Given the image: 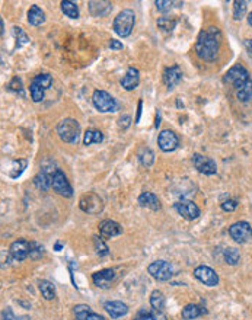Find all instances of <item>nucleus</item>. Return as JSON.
Masks as SVG:
<instances>
[{"label": "nucleus", "mask_w": 252, "mask_h": 320, "mask_svg": "<svg viewBox=\"0 0 252 320\" xmlns=\"http://www.w3.org/2000/svg\"><path fill=\"white\" fill-rule=\"evenodd\" d=\"M222 44V32L216 26H210L200 32L198 40L195 44V53L200 59L206 62H213L220 50Z\"/></svg>", "instance_id": "obj_1"}, {"label": "nucleus", "mask_w": 252, "mask_h": 320, "mask_svg": "<svg viewBox=\"0 0 252 320\" xmlns=\"http://www.w3.org/2000/svg\"><path fill=\"white\" fill-rule=\"evenodd\" d=\"M57 134H59L62 141L76 144L79 141V138H80V126H79V123L76 120L66 118V120L59 123Z\"/></svg>", "instance_id": "obj_2"}, {"label": "nucleus", "mask_w": 252, "mask_h": 320, "mask_svg": "<svg viewBox=\"0 0 252 320\" xmlns=\"http://www.w3.org/2000/svg\"><path fill=\"white\" fill-rule=\"evenodd\" d=\"M134 23H136V15L133 10L130 9H124L121 10L117 18L114 19V31L117 35L120 37H128L134 28Z\"/></svg>", "instance_id": "obj_3"}, {"label": "nucleus", "mask_w": 252, "mask_h": 320, "mask_svg": "<svg viewBox=\"0 0 252 320\" xmlns=\"http://www.w3.org/2000/svg\"><path fill=\"white\" fill-rule=\"evenodd\" d=\"M92 102L99 112H114L118 108L117 101L105 90H95L92 95Z\"/></svg>", "instance_id": "obj_4"}, {"label": "nucleus", "mask_w": 252, "mask_h": 320, "mask_svg": "<svg viewBox=\"0 0 252 320\" xmlns=\"http://www.w3.org/2000/svg\"><path fill=\"white\" fill-rule=\"evenodd\" d=\"M223 80H225V83H229L233 87H236V90H238L241 86L245 85L250 80V77H248L247 68L244 65H241V64H236V65H233L229 71L225 74Z\"/></svg>", "instance_id": "obj_5"}, {"label": "nucleus", "mask_w": 252, "mask_h": 320, "mask_svg": "<svg viewBox=\"0 0 252 320\" xmlns=\"http://www.w3.org/2000/svg\"><path fill=\"white\" fill-rule=\"evenodd\" d=\"M149 274L158 281H168L174 275L172 265L166 260H155L149 265L147 268Z\"/></svg>", "instance_id": "obj_6"}, {"label": "nucleus", "mask_w": 252, "mask_h": 320, "mask_svg": "<svg viewBox=\"0 0 252 320\" xmlns=\"http://www.w3.org/2000/svg\"><path fill=\"white\" fill-rule=\"evenodd\" d=\"M51 188L54 190V192H57L62 196H66V198L73 196V188H71L70 182L67 181L66 175L62 171H59V169L54 172V175H53Z\"/></svg>", "instance_id": "obj_7"}, {"label": "nucleus", "mask_w": 252, "mask_h": 320, "mask_svg": "<svg viewBox=\"0 0 252 320\" xmlns=\"http://www.w3.org/2000/svg\"><path fill=\"white\" fill-rule=\"evenodd\" d=\"M230 237L238 243H245L252 237V227L247 221H238L229 227Z\"/></svg>", "instance_id": "obj_8"}, {"label": "nucleus", "mask_w": 252, "mask_h": 320, "mask_svg": "<svg viewBox=\"0 0 252 320\" xmlns=\"http://www.w3.org/2000/svg\"><path fill=\"white\" fill-rule=\"evenodd\" d=\"M174 208L183 218L188 221H192L200 217V208L197 207V204H194L192 201H188V199H181V201L175 202Z\"/></svg>", "instance_id": "obj_9"}, {"label": "nucleus", "mask_w": 252, "mask_h": 320, "mask_svg": "<svg viewBox=\"0 0 252 320\" xmlns=\"http://www.w3.org/2000/svg\"><path fill=\"white\" fill-rule=\"evenodd\" d=\"M192 165L197 171L200 173H204V175H214L217 172V165L213 159L206 157L203 154H198L195 153L192 156Z\"/></svg>", "instance_id": "obj_10"}, {"label": "nucleus", "mask_w": 252, "mask_h": 320, "mask_svg": "<svg viewBox=\"0 0 252 320\" xmlns=\"http://www.w3.org/2000/svg\"><path fill=\"white\" fill-rule=\"evenodd\" d=\"M194 277L208 287H216L219 284V275L216 274V271H213L211 268L204 266V265L197 266L194 269Z\"/></svg>", "instance_id": "obj_11"}, {"label": "nucleus", "mask_w": 252, "mask_h": 320, "mask_svg": "<svg viewBox=\"0 0 252 320\" xmlns=\"http://www.w3.org/2000/svg\"><path fill=\"white\" fill-rule=\"evenodd\" d=\"M178 144H180V141H178V137L172 132V131H169V129H163L161 134H159V137H158V146H159V149L162 151H174V150L178 147Z\"/></svg>", "instance_id": "obj_12"}, {"label": "nucleus", "mask_w": 252, "mask_h": 320, "mask_svg": "<svg viewBox=\"0 0 252 320\" xmlns=\"http://www.w3.org/2000/svg\"><path fill=\"white\" fill-rule=\"evenodd\" d=\"M31 251V243H28L23 239H18L10 245V255L13 256V259L16 260H23L29 255Z\"/></svg>", "instance_id": "obj_13"}, {"label": "nucleus", "mask_w": 252, "mask_h": 320, "mask_svg": "<svg viewBox=\"0 0 252 320\" xmlns=\"http://www.w3.org/2000/svg\"><path fill=\"white\" fill-rule=\"evenodd\" d=\"M181 77H183V73L178 65H171L163 71V83L168 86V89H174L181 82Z\"/></svg>", "instance_id": "obj_14"}, {"label": "nucleus", "mask_w": 252, "mask_h": 320, "mask_svg": "<svg viewBox=\"0 0 252 320\" xmlns=\"http://www.w3.org/2000/svg\"><path fill=\"white\" fill-rule=\"evenodd\" d=\"M113 10V4L111 1H105V0H96V1H89V13L93 18H102L110 15V12Z\"/></svg>", "instance_id": "obj_15"}, {"label": "nucleus", "mask_w": 252, "mask_h": 320, "mask_svg": "<svg viewBox=\"0 0 252 320\" xmlns=\"http://www.w3.org/2000/svg\"><path fill=\"white\" fill-rule=\"evenodd\" d=\"M115 272L114 269H102L99 272H95L92 275V281L96 287L99 288H108L111 285V282L114 281Z\"/></svg>", "instance_id": "obj_16"}, {"label": "nucleus", "mask_w": 252, "mask_h": 320, "mask_svg": "<svg viewBox=\"0 0 252 320\" xmlns=\"http://www.w3.org/2000/svg\"><path fill=\"white\" fill-rule=\"evenodd\" d=\"M105 310L107 313L113 318V319H118V318H123L128 313V306L123 301H107L105 303Z\"/></svg>", "instance_id": "obj_17"}, {"label": "nucleus", "mask_w": 252, "mask_h": 320, "mask_svg": "<svg viewBox=\"0 0 252 320\" xmlns=\"http://www.w3.org/2000/svg\"><path fill=\"white\" fill-rule=\"evenodd\" d=\"M123 229L118 223H115L113 220H104L99 223V233H101V237H114V236L121 235Z\"/></svg>", "instance_id": "obj_18"}, {"label": "nucleus", "mask_w": 252, "mask_h": 320, "mask_svg": "<svg viewBox=\"0 0 252 320\" xmlns=\"http://www.w3.org/2000/svg\"><path fill=\"white\" fill-rule=\"evenodd\" d=\"M56 171H57V169H56ZM56 171H51V169H48V168H43L41 171L38 172L37 176L34 178V184L37 185V188H40V190H43V191L48 190V188L51 187L53 175H54V172Z\"/></svg>", "instance_id": "obj_19"}, {"label": "nucleus", "mask_w": 252, "mask_h": 320, "mask_svg": "<svg viewBox=\"0 0 252 320\" xmlns=\"http://www.w3.org/2000/svg\"><path fill=\"white\" fill-rule=\"evenodd\" d=\"M138 82H140V74H138L137 68L131 67L127 70V73L123 76L121 79V86L126 89V90H134L136 87L138 86Z\"/></svg>", "instance_id": "obj_20"}, {"label": "nucleus", "mask_w": 252, "mask_h": 320, "mask_svg": "<svg viewBox=\"0 0 252 320\" xmlns=\"http://www.w3.org/2000/svg\"><path fill=\"white\" fill-rule=\"evenodd\" d=\"M138 204L143 208H149V210H153V211H158L161 208V202H159L158 196L155 193H152V192H143L138 196Z\"/></svg>", "instance_id": "obj_21"}, {"label": "nucleus", "mask_w": 252, "mask_h": 320, "mask_svg": "<svg viewBox=\"0 0 252 320\" xmlns=\"http://www.w3.org/2000/svg\"><path fill=\"white\" fill-rule=\"evenodd\" d=\"M204 313H206V309L200 307L198 304H187L181 312V316L184 320H192L200 318Z\"/></svg>", "instance_id": "obj_22"}, {"label": "nucleus", "mask_w": 252, "mask_h": 320, "mask_svg": "<svg viewBox=\"0 0 252 320\" xmlns=\"http://www.w3.org/2000/svg\"><path fill=\"white\" fill-rule=\"evenodd\" d=\"M46 21V13L43 12L41 7H38L37 4L31 6V9L28 10V22L34 26H40L41 23Z\"/></svg>", "instance_id": "obj_23"}, {"label": "nucleus", "mask_w": 252, "mask_h": 320, "mask_svg": "<svg viewBox=\"0 0 252 320\" xmlns=\"http://www.w3.org/2000/svg\"><path fill=\"white\" fill-rule=\"evenodd\" d=\"M62 12L70 19H77L79 18V7H77V4L74 1H70V0L62 1Z\"/></svg>", "instance_id": "obj_24"}, {"label": "nucleus", "mask_w": 252, "mask_h": 320, "mask_svg": "<svg viewBox=\"0 0 252 320\" xmlns=\"http://www.w3.org/2000/svg\"><path fill=\"white\" fill-rule=\"evenodd\" d=\"M104 140V134L98 129H88L85 132V137H83V144L85 146H91V144H98V143H102Z\"/></svg>", "instance_id": "obj_25"}, {"label": "nucleus", "mask_w": 252, "mask_h": 320, "mask_svg": "<svg viewBox=\"0 0 252 320\" xmlns=\"http://www.w3.org/2000/svg\"><path fill=\"white\" fill-rule=\"evenodd\" d=\"M150 306L153 307V310H158V312H162L165 309V296L162 291L155 290L150 294Z\"/></svg>", "instance_id": "obj_26"}, {"label": "nucleus", "mask_w": 252, "mask_h": 320, "mask_svg": "<svg viewBox=\"0 0 252 320\" xmlns=\"http://www.w3.org/2000/svg\"><path fill=\"white\" fill-rule=\"evenodd\" d=\"M236 96L239 101L242 102H247L252 98V80L250 79L245 85H242L238 90H236Z\"/></svg>", "instance_id": "obj_27"}, {"label": "nucleus", "mask_w": 252, "mask_h": 320, "mask_svg": "<svg viewBox=\"0 0 252 320\" xmlns=\"http://www.w3.org/2000/svg\"><path fill=\"white\" fill-rule=\"evenodd\" d=\"M40 291L46 300H53L56 297V288L50 281H41L40 282Z\"/></svg>", "instance_id": "obj_28"}, {"label": "nucleus", "mask_w": 252, "mask_h": 320, "mask_svg": "<svg viewBox=\"0 0 252 320\" xmlns=\"http://www.w3.org/2000/svg\"><path fill=\"white\" fill-rule=\"evenodd\" d=\"M91 307L86 304H77L73 309V315H74V320H88V316L91 315Z\"/></svg>", "instance_id": "obj_29"}, {"label": "nucleus", "mask_w": 252, "mask_h": 320, "mask_svg": "<svg viewBox=\"0 0 252 320\" xmlns=\"http://www.w3.org/2000/svg\"><path fill=\"white\" fill-rule=\"evenodd\" d=\"M138 159H140V163L146 168H150L153 160H155V154L152 153V150L143 149L138 153Z\"/></svg>", "instance_id": "obj_30"}, {"label": "nucleus", "mask_w": 252, "mask_h": 320, "mask_svg": "<svg viewBox=\"0 0 252 320\" xmlns=\"http://www.w3.org/2000/svg\"><path fill=\"white\" fill-rule=\"evenodd\" d=\"M85 198L88 199V202H89V205L88 207H83L82 210L83 211H86V213H93V208H92V205H95L99 211L102 210V204H101V199H99V196H96L95 193H88V195H85Z\"/></svg>", "instance_id": "obj_31"}, {"label": "nucleus", "mask_w": 252, "mask_h": 320, "mask_svg": "<svg viewBox=\"0 0 252 320\" xmlns=\"http://www.w3.org/2000/svg\"><path fill=\"white\" fill-rule=\"evenodd\" d=\"M233 19L235 21H241L245 15V10H247V1H242V0H236L233 3Z\"/></svg>", "instance_id": "obj_32"}, {"label": "nucleus", "mask_w": 252, "mask_h": 320, "mask_svg": "<svg viewBox=\"0 0 252 320\" xmlns=\"http://www.w3.org/2000/svg\"><path fill=\"white\" fill-rule=\"evenodd\" d=\"M93 245H95V251L99 256H105L110 254V249L108 246L105 245V242L102 240V237L99 236H93Z\"/></svg>", "instance_id": "obj_33"}, {"label": "nucleus", "mask_w": 252, "mask_h": 320, "mask_svg": "<svg viewBox=\"0 0 252 320\" xmlns=\"http://www.w3.org/2000/svg\"><path fill=\"white\" fill-rule=\"evenodd\" d=\"M32 82H34V83H37V85L40 86V87H43L44 90L50 89V87H51V85H53V79H51V76H50V74H46V73L35 76Z\"/></svg>", "instance_id": "obj_34"}, {"label": "nucleus", "mask_w": 252, "mask_h": 320, "mask_svg": "<svg viewBox=\"0 0 252 320\" xmlns=\"http://www.w3.org/2000/svg\"><path fill=\"white\" fill-rule=\"evenodd\" d=\"M13 34H15V38H16V47H18V48H21V47H23V45H26V44L29 43V37L23 32L22 28L15 26V28H13Z\"/></svg>", "instance_id": "obj_35"}, {"label": "nucleus", "mask_w": 252, "mask_h": 320, "mask_svg": "<svg viewBox=\"0 0 252 320\" xmlns=\"http://www.w3.org/2000/svg\"><path fill=\"white\" fill-rule=\"evenodd\" d=\"M29 92H31V98H32L34 102H41L44 99V89L40 87V86L37 85V83H34V82L29 86Z\"/></svg>", "instance_id": "obj_36"}, {"label": "nucleus", "mask_w": 252, "mask_h": 320, "mask_svg": "<svg viewBox=\"0 0 252 320\" xmlns=\"http://www.w3.org/2000/svg\"><path fill=\"white\" fill-rule=\"evenodd\" d=\"M225 260H226V263H229V265H236L238 262H239V259H241V255H239V252L236 251V249H233V248H229V249H226L225 251Z\"/></svg>", "instance_id": "obj_37"}, {"label": "nucleus", "mask_w": 252, "mask_h": 320, "mask_svg": "<svg viewBox=\"0 0 252 320\" xmlns=\"http://www.w3.org/2000/svg\"><path fill=\"white\" fill-rule=\"evenodd\" d=\"M175 25H177V21L172 18H159L158 19V26L166 32H171L175 28Z\"/></svg>", "instance_id": "obj_38"}, {"label": "nucleus", "mask_w": 252, "mask_h": 320, "mask_svg": "<svg viewBox=\"0 0 252 320\" xmlns=\"http://www.w3.org/2000/svg\"><path fill=\"white\" fill-rule=\"evenodd\" d=\"M177 1H169V0H156L155 4H156V9L161 12V13H166L172 9V4H175Z\"/></svg>", "instance_id": "obj_39"}, {"label": "nucleus", "mask_w": 252, "mask_h": 320, "mask_svg": "<svg viewBox=\"0 0 252 320\" xmlns=\"http://www.w3.org/2000/svg\"><path fill=\"white\" fill-rule=\"evenodd\" d=\"M29 256L32 259H38L43 256V246H40L35 242H31V251H29Z\"/></svg>", "instance_id": "obj_40"}, {"label": "nucleus", "mask_w": 252, "mask_h": 320, "mask_svg": "<svg viewBox=\"0 0 252 320\" xmlns=\"http://www.w3.org/2000/svg\"><path fill=\"white\" fill-rule=\"evenodd\" d=\"M136 320H156L155 319V312H147V310H140Z\"/></svg>", "instance_id": "obj_41"}, {"label": "nucleus", "mask_w": 252, "mask_h": 320, "mask_svg": "<svg viewBox=\"0 0 252 320\" xmlns=\"http://www.w3.org/2000/svg\"><path fill=\"white\" fill-rule=\"evenodd\" d=\"M130 126H131V117L130 115H123L118 118V127L120 128L127 129Z\"/></svg>", "instance_id": "obj_42"}, {"label": "nucleus", "mask_w": 252, "mask_h": 320, "mask_svg": "<svg viewBox=\"0 0 252 320\" xmlns=\"http://www.w3.org/2000/svg\"><path fill=\"white\" fill-rule=\"evenodd\" d=\"M236 207H238V202H236L235 199H228V201H225V202L222 204V210H223V211H228V213L235 211Z\"/></svg>", "instance_id": "obj_43"}, {"label": "nucleus", "mask_w": 252, "mask_h": 320, "mask_svg": "<svg viewBox=\"0 0 252 320\" xmlns=\"http://www.w3.org/2000/svg\"><path fill=\"white\" fill-rule=\"evenodd\" d=\"M1 316H3V320H18L16 319V316L13 315V312H12L10 307H6V309L3 310Z\"/></svg>", "instance_id": "obj_44"}, {"label": "nucleus", "mask_w": 252, "mask_h": 320, "mask_svg": "<svg viewBox=\"0 0 252 320\" xmlns=\"http://www.w3.org/2000/svg\"><path fill=\"white\" fill-rule=\"evenodd\" d=\"M9 87H10L12 90H16V92L19 90V92H21V90H22V83H21V79L15 77V79H13V80L10 82V85H9Z\"/></svg>", "instance_id": "obj_45"}, {"label": "nucleus", "mask_w": 252, "mask_h": 320, "mask_svg": "<svg viewBox=\"0 0 252 320\" xmlns=\"http://www.w3.org/2000/svg\"><path fill=\"white\" fill-rule=\"evenodd\" d=\"M244 47H245V50L248 51V54H250V57L252 59V40L250 38H247V40H244Z\"/></svg>", "instance_id": "obj_46"}, {"label": "nucleus", "mask_w": 252, "mask_h": 320, "mask_svg": "<svg viewBox=\"0 0 252 320\" xmlns=\"http://www.w3.org/2000/svg\"><path fill=\"white\" fill-rule=\"evenodd\" d=\"M110 48H111V50H121V48H123V44L120 43V41H117V40H111V41H110Z\"/></svg>", "instance_id": "obj_47"}, {"label": "nucleus", "mask_w": 252, "mask_h": 320, "mask_svg": "<svg viewBox=\"0 0 252 320\" xmlns=\"http://www.w3.org/2000/svg\"><path fill=\"white\" fill-rule=\"evenodd\" d=\"M88 320H105L101 315H98V313H91L89 316H88Z\"/></svg>", "instance_id": "obj_48"}, {"label": "nucleus", "mask_w": 252, "mask_h": 320, "mask_svg": "<svg viewBox=\"0 0 252 320\" xmlns=\"http://www.w3.org/2000/svg\"><path fill=\"white\" fill-rule=\"evenodd\" d=\"M153 312H155V319L156 320H166V316L162 312H158V310H153Z\"/></svg>", "instance_id": "obj_49"}, {"label": "nucleus", "mask_w": 252, "mask_h": 320, "mask_svg": "<svg viewBox=\"0 0 252 320\" xmlns=\"http://www.w3.org/2000/svg\"><path fill=\"white\" fill-rule=\"evenodd\" d=\"M140 115H141V101L138 102V112H137V118H136V123H138V120H140Z\"/></svg>", "instance_id": "obj_50"}, {"label": "nucleus", "mask_w": 252, "mask_h": 320, "mask_svg": "<svg viewBox=\"0 0 252 320\" xmlns=\"http://www.w3.org/2000/svg\"><path fill=\"white\" fill-rule=\"evenodd\" d=\"M62 248H63V245H62V243H59V242H57V243L54 245V251H57V252H59V251H60Z\"/></svg>", "instance_id": "obj_51"}, {"label": "nucleus", "mask_w": 252, "mask_h": 320, "mask_svg": "<svg viewBox=\"0 0 252 320\" xmlns=\"http://www.w3.org/2000/svg\"><path fill=\"white\" fill-rule=\"evenodd\" d=\"M0 25H1V35H4V22H3V19H0Z\"/></svg>", "instance_id": "obj_52"}, {"label": "nucleus", "mask_w": 252, "mask_h": 320, "mask_svg": "<svg viewBox=\"0 0 252 320\" xmlns=\"http://www.w3.org/2000/svg\"><path fill=\"white\" fill-rule=\"evenodd\" d=\"M248 23H250V25L252 26V12L250 13V16H248Z\"/></svg>", "instance_id": "obj_53"}]
</instances>
